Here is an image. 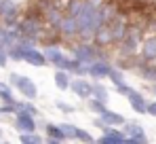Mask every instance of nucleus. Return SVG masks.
<instances>
[{"mask_svg": "<svg viewBox=\"0 0 156 144\" xmlns=\"http://www.w3.org/2000/svg\"><path fill=\"white\" fill-rule=\"evenodd\" d=\"M95 40H97V45H110V43H114V36H112V28L110 25H101L97 32H95Z\"/></svg>", "mask_w": 156, "mask_h": 144, "instance_id": "nucleus-14", "label": "nucleus"}, {"mask_svg": "<svg viewBox=\"0 0 156 144\" xmlns=\"http://www.w3.org/2000/svg\"><path fill=\"white\" fill-rule=\"evenodd\" d=\"M110 28H112V36H114V43H118V40H125V36H127V25L122 24L120 19H116V21L110 25Z\"/></svg>", "mask_w": 156, "mask_h": 144, "instance_id": "nucleus-19", "label": "nucleus"}, {"mask_svg": "<svg viewBox=\"0 0 156 144\" xmlns=\"http://www.w3.org/2000/svg\"><path fill=\"white\" fill-rule=\"evenodd\" d=\"M0 17L4 19L6 25H13L17 24V17H19V6L13 2V0H4L0 4Z\"/></svg>", "mask_w": 156, "mask_h": 144, "instance_id": "nucleus-3", "label": "nucleus"}, {"mask_svg": "<svg viewBox=\"0 0 156 144\" xmlns=\"http://www.w3.org/2000/svg\"><path fill=\"white\" fill-rule=\"evenodd\" d=\"M6 62H9V49L0 45V66H6Z\"/></svg>", "mask_w": 156, "mask_h": 144, "instance_id": "nucleus-30", "label": "nucleus"}, {"mask_svg": "<svg viewBox=\"0 0 156 144\" xmlns=\"http://www.w3.org/2000/svg\"><path fill=\"white\" fill-rule=\"evenodd\" d=\"M61 129H63V134L68 136V138H76V129L74 125H68V123H61Z\"/></svg>", "mask_w": 156, "mask_h": 144, "instance_id": "nucleus-27", "label": "nucleus"}, {"mask_svg": "<svg viewBox=\"0 0 156 144\" xmlns=\"http://www.w3.org/2000/svg\"><path fill=\"white\" fill-rule=\"evenodd\" d=\"M82 4H84V0H72L68 4V15H74L76 17L78 13H80V9H82Z\"/></svg>", "mask_w": 156, "mask_h": 144, "instance_id": "nucleus-23", "label": "nucleus"}, {"mask_svg": "<svg viewBox=\"0 0 156 144\" xmlns=\"http://www.w3.org/2000/svg\"><path fill=\"white\" fill-rule=\"evenodd\" d=\"M57 106H59L61 110H66V112H72V106H68V104H63V102H57Z\"/></svg>", "mask_w": 156, "mask_h": 144, "instance_id": "nucleus-32", "label": "nucleus"}, {"mask_svg": "<svg viewBox=\"0 0 156 144\" xmlns=\"http://www.w3.org/2000/svg\"><path fill=\"white\" fill-rule=\"evenodd\" d=\"M2 2H4V0H0V4H2Z\"/></svg>", "mask_w": 156, "mask_h": 144, "instance_id": "nucleus-36", "label": "nucleus"}, {"mask_svg": "<svg viewBox=\"0 0 156 144\" xmlns=\"http://www.w3.org/2000/svg\"><path fill=\"white\" fill-rule=\"evenodd\" d=\"M0 142H2V134H0Z\"/></svg>", "mask_w": 156, "mask_h": 144, "instance_id": "nucleus-35", "label": "nucleus"}, {"mask_svg": "<svg viewBox=\"0 0 156 144\" xmlns=\"http://www.w3.org/2000/svg\"><path fill=\"white\" fill-rule=\"evenodd\" d=\"M116 89H118L120 93H125V96H129L131 91H133V89H131L129 85H125V83H120V85H116Z\"/></svg>", "mask_w": 156, "mask_h": 144, "instance_id": "nucleus-31", "label": "nucleus"}, {"mask_svg": "<svg viewBox=\"0 0 156 144\" xmlns=\"http://www.w3.org/2000/svg\"><path fill=\"white\" fill-rule=\"evenodd\" d=\"M99 121H101V123H108V125H120V123H125L122 115H116V112H112V110H108V108H104V110L99 112Z\"/></svg>", "mask_w": 156, "mask_h": 144, "instance_id": "nucleus-15", "label": "nucleus"}, {"mask_svg": "<svg viewBox=\"0 0 156 144\" xmlns=\"http://www.w3.org/2000/svg\"><path fill=\"white\" fill-rule=\"evenodd\" d=\"M148 112L156 117V102H152V104H148Z\"/></svg>", "mask_w": 156, "mask_h": 144, "instance_id": "nucleus-33", "label": "nucleus"}, {"mask_svg": "<svg viewBox=\"0 0 156 144\" xmlns=\"http://www.w3.org/2000/svg\"><path fill=\"white\" fill-rule=\"evenodd\" d=\"M125 134H127V142H148L146 134H144V127L137 125V123H127L125 125Z\"/></svg>", "mask_w": 156, "mask_h": 144, "instance_id": "nucleus-10", "label": "nucleus"}, {"mask_svg": "<svg viewBox=\"0 0 156 144\" xmlns=\"http://www.w3.org/2000/svg\"><path fill=\"white\" fill-rule=\"evenodd\" d=\"M152 89H154V93H156V85H154V87H152Z\"/></svg>", "mask_w": 156, "mask_h": 144, "instance_id": "nucleus-34", "label": "nucleus"}, {"mask_svg": "<svg viewBox=\"0 0 156 144\" xmlns=\"http://www.w3.org/2000/svg\"><path fill=\"white\" fill-rule=\"evenodd\" d=\"M44 55H47V59L51 62L53 66H57V68H61V70H68L70 57H66V55H63L57 47H49L47 51H44Z\"/></svg>", "mask_w": 156, "mask_h": 144, "instance_id": "nucleus-6", "label": "nucleus"}, {"mask_svg": "<svg viewBox=\"0 0 156 144\" xmlns=\"http://www.w3.org/2000/svg\"><path fill=\"white\" fill-rule=\"evenodd\" d=\"M55 85L59 87V89H70V85H72V78H70V72L68 70H57L55 74Z\"/></svg>", "mask_w": 156, "mask_h": 144, "instance_id": "nucleus-18", "label": "nucleus"}, {"mask_svg": "<svg viewBox=\"0 0 156 144\" xmlns=\"http://www.w3.org/2000/svg\"><path fill=\"white\" fill-rule=\"evenodd\" d=\"M0 100H2L4 104H15V97H13V91H11V87H6V85H0Z\"/></svg>", "mask_w": 156, "mask_h": 144, "instance_id": "nucleus-21", "label": "nucleus"}, {"mask_svg": "<svg viewBox=\"0 0 156 144\" xmlns=\"http://www.w3.org/2000/svg\"><path fill=\"white\" fill-rule=\"evenodd\" d=\"M108 78H112V83H114V85H120V83H125V81H122V74H118V72L114 70V68H112V72H110V76H108Z\"/></svg>", "mask_w": 156, "mask_h": 144, "instance_id": "nucleus-29", "label": "nucleus"}, {"mask_svg": "<svg viewBox=\"0 0 156 144\" xmlns=\"http://www.w3.org/2000/svg\"><path fill=\"white\" fill-rule=\"evenodd\" d=\"M101 144H120V142H127V134L125 131H118L114 127H104V136L99 138Z\"/></svg>", "mask_w": 156, "mask_h": 144, "instance_id": "nucleus-9", "label": "nucleus"}, {"mask_svg": "<svg viewBox=\"0 0 156 144\" xmlns=\"http://www.w3.org/2000/svg\"><path fill=\"white\" fill-rule=\"evenodd\" d=\"M70 89L78 93L80 97H91L93 96V85H89L87 81H82V78H74L72 81V85H70Z\"/></svg>", "mask_w": 156, "mask_h": 144, "instance_id": "nucleus-12", "label": "nucleus"}, {"mask_svg": "<svg viewBox=\"0 0 156 144\" xmlns=\"http://www.w3.org/2000/svg\"><path fill=\"white\" fill-rule=\"evenodd\" d=\"M17 47L21 49V62H27L32 66H44L49 62L47 55L42 51H38L34 45H17Z\"/></svg>", "mask_w": 156, "mask_h": 144, "instance_id": "nucleus-2", "label": "nucleus"}, {"mask_svg": "<svg viewBox=\"0 0 156 144\" xmlns=\"http://www.w3.org/2000/svg\"><path fill=\"white\" fill-rule=\"evenodd\" d=\"M15 108L17 110H23V112H30V115H38L36 106H32L30 102H15Z\"/></svg>", "mask_w": 156, "mask_h": 144, "instance_id": "nucleus-22", "label": "nucleus"}, {"mask_svg": "<svg viewBox=\"0 0 156 144\" xmlns=\"http://www.w3.org/2000/svg\"><path fill=\"white\" fill-rule=\"evenodd\" d=\"M9 81H11V85H13L15 89H19V93H23L27 100H34V97L38 96V89H36L34 81H32V78H27V76H23V74L13 72V74L9 76Z\"/></svg>", "mask_w": 156, "mask_h": 144, "instance_id": "nucleus-1", "label": "nucleus"}, {"mask_svg": "<svg viewBox=\"0 0 156 144\" xmlns=\"http://www.w3.org/2000/svg\"><path fill=\"white\" fill-rule=\"evenodd\" d=\"M47 19H49V24L59 25V21H61V13H59L57 9H49V11H47Z\"/></svg>", "mask_w": 156, "mask_h": 144, "instance_id": "nucleus-24", "label": "nucleus"}, {"mask_svg": "<svg viewBox=\"0 0 156 144\" xmlns=\"http://www.w3.org/2000/svg\"><path fill=\"white\" fill-rule=\"evenodd\" d=\"M141 55H144L146 62H154L156 59V36L150 38V40H146V45L141 49Z\"/></svg>", "mask_w": 156, "mask_h": 144, "instance_id": "nucleus-17", "label": "nucleus"}, {"mask_svg": "<svg viewBox=\"0 0 156 144\" xmlns=\"http://www.w3.org/2000/svg\"><path fill=\"white\" fill-rule=\"evenodd\" d=\"M141 74H144L148 81H156V68L152 64H146V66L141 68Z\"/></svg>", "mask_w": 156, "mask_h": 144, "instance_id": "nucleus-25", "label": "nucleus"}, {"mask_svg": "<svg viewBox=\"0 0 156 144\" xmlns=\"http://www.w3.org/2000/svg\"><path fill=\"white\" fill-rule=\"evenodd\" d=\"M57 30L63 34V36H78V21L74 15H66V17H61V21L57 25Z\"/></svg>", "mask_w": 156, "mask_h": 144, "instance_id": "nucleus-7", "label": "nucleus"}, {"mask_svg": "<svg viewBox=\"0 0 156 144\" xmlns=\"http://www.w3.org/2000/svg\"><path fill=\"white\" fill-rule=\"evenodd\" d=\"M0 85H2V83H0Z\"/></svg>", "mask_w": 156, "mask_h": 144, "instance_id": "nucleus-37", "label": "nucleus"}, {"mask_svg": "<svg viewBox=\"0 0 156 144\" xmlns=\"http://www.w3.org/2000/svg\"><path fill=\"white\" fill-rule=\"evenodd\" d=\"M19 30H21V34L23 36H27V38H36V36H40V30H42V25H40V21L36 19V17H27V19H23L21 24H19Z\"/></svg>", "mask_w": 156, "mask_h": 144, "instance_id": "nucleus-5", "label": "nucleus"}, {"mask_svg": "<svg viewBox=\"0 0 156 144\" xmlns=\"http://www.w3.org/2000/svg\"><path fill=\"white\" fill-rule=\"evenodd\" d=\"M110 72H112V66L104 59H95L93 64H89V74H93V76L104 78V76H110Z\"/></svg>", "mask_w": 156, "mask_h": 144, "instance_id": "nucleus-11", "label": "nucleus"}, {"mask_svg": "<svg viewBox=\"0 0 156 144\" xmlns=\"http://www.w3.org/2000/svg\"><path fill=\"white\" fill-rule=\"evenodd\" d=\"M91 97H99V100H108V91H105L104 87H101V85H93V96Z\"/></svg>", "mask_w": 156, "mask_h": 144, "instance_id": "nucleus-26", "label": "nucleus"}, {"mask_svg": "<svg viewBox=\"0 0 156 144\" xmlns=\"http://www.w3.org/2000/svg\"><path fill=\"white\" fill-rule=\"evenodd\" d=\"M76 138H78V140H82V142H93L91 134H87L84 129H76Z\"/></svg>", "mask_w": 156, "mask_h": 144, "instance_id": "nucleus-28", "label": "nucleus"}, {"mask_svg": "<svg viewBox=\"0 0 156 144\" xmlns=\"http://www.w3.org/2000/svg\"><path fill=\"white\" fill-rule=\"evenodd\" d=\"M74 55H76L82 64H87V66L93 64L95 59H99V51L93 47V45H78V47L74 49Z\"/></svg>", "mask_w": 156, "mask_h": 144, "instance_id": "nucleus-4", "label": "nucleus"}, {"mask_svg": "<svg viewBox=\"0 0 156 144\" xmlns=\"http://www.w3.org/2000/svg\"><path fill=\"white\" fill-rule=\"evenodd\" d=\"M47 134H49V142H63V140L68 138V136L63 134L61 125H53V123L47 125Z\"/></svg>", "mask_w": 156, "mask_h": 144, "instance_id": "nucleus-16", "label": "nucleus"}, {"mask_svg": "<svg viewBox=\"0 0 156 144\" xmlns=\"http://www.w3.org/2000/svg\"><path fill=\"white\" fill-rule=\"evenodd\" d=\"M15 125H17L19 131H34V129H36L34 115L23 112V110H17V115H15Z\"/></svg>", "mask_w": 156, "mask_h": 144, "instance_id": "nucleus-8", "label": "nucleus"}, {"mask_svg": "<svg viewBox=\"0 0 156 144\" xmlns=\"http://www.w3.org/2000/svg\"><path fill=\"white\" fill-rule=\"evenodd\" d=\"M129 104H131V108H133V110H137L139 115L148 112V102L139 96L137 91H131V93H129Z\"/></svg>", "mask_w": 156, "mask_h": 144, "instance_id": "nucleus-13", "label": "nucleus"}, {"mask_svg": "<svg viewBox=\"0 0 156 144\" xmlns=\"http://www.w3.org/2000/svg\"><path fill=\"white\" fill-rule=\"evenodd\" d=\"M19 142H23V144H40V142H42V138L36 136L34 131H23V134L19 136Z\"/></svg>", "mask_w": 156, "mask_h": 144, "instance_id": "nucleus-20", "label": "nucleus"}]
</instances>
